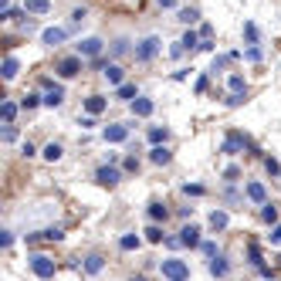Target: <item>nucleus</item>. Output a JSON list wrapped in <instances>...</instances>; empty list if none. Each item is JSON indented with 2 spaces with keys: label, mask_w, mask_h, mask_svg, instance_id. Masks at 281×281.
Returning a JSON list of instances; mask_svg holds the SVG:
<instances>
[{
  "label": "nucleus",
  "mask_w": 281,
  "mask_h": 281,
  "mask_svg": "<svg viewBox=\"0 0 281 281\" xmlns=\"http://www.w3.org/2000/svg\"><path fill=\"white\" fill-rule=\"evenodd\" d=\"M180 244H183V248H200V244H203V241H200V227L186 224L180 230Z\"/></svg>",
  "instance_id": "nucleus-5"
},
{
  "label": "nucleus",
  "mask_w": 281,
  "mask_h": 281,
  "mask_svg": "<svg viewBox=\"0 0 281 281\" xmlns=\"http://www.w3.org/2000/svg\"><path fill=\"white\" fill-rule=\"evenodd\" d=\"M244 146H248V139H244V135H237V132H230V135L224 139V146H220V153H227V156H234L237 149H244Z\"/></svg>",
  "instance_id": "nucleus-7"
},
{
  "label": "nucleus",
  "mask_w": 281,
  "mask_h": 281,
  "mask_svg": "<svg viewBox=\"0 0 281 281\" xmlns=\"http://www.w3.org/2000/svg\"><path fill=\"white\" fill-rule=\"evenodd\" d=\"M17 71H21V61H17V58H4V78L7 81L17 78Z\"/></svg>",
  "instance_id": "nucleus-18"
},
{
  "label": "nucleus",
  "mask_w": 281,
  "mask_h": 281,
  "mask_svg": "<svg viewBox=\"0 0 281 281\" xmlns=\"http://www.w3.org/2000/svg\"><path fill=\"white\" fill-rule=\"evenodd\" d=\"M264 166H268V173H281V166H278V163H274V159H271V156L264 159Z\"/></svg>",
  "instance_id": "nucleus-39"
},
{
  "label": "nucleus",
  "mask_w": 281,
  "mask_h": 281,
  "mask_svg": "<svg viewBox=\"0 0 281 281\" xmlns=\"http://www.w3.org/2000/svg\"><path fill=\"white\" fill-rule=\"evenodd\" d=\"M115 95H119L122 102H135V99H139V95H135V85H119V91H115Z\"/></svg>",
  "instance_id": "nucleus-25"
},
{
  "label": "nucleus",
  "mask_w": 281,
  "mask_h": 281,
  "mask_svg": "<svg viewBox=\"0 0 281 281\" xmlns=\"http://www.w3.org/2000/svg\"><path fill=\"white\" fill-rule=\"evenodd\" d=\"M51 0H24V14H48Z\"/></svg>",
  "instance_id": "nucleus-13"
},
{
  "label": "nucleus",
  "mask_w": 281,
  "mask_h": 281,
  "mask_svg": "<svg viewBox=\"0 0 281 281\" xmlns=\"http://www.w3.org/2000/svg\"><path fill=\"white\" fill-rule=\"evenodd\" d=\"M227 271H230V268H227L224 258H214V261H210V274H214V278H224Z\"/></svg>",
  "instance_id": "nucleus-23"
},
{
  "label": "nucleus",
  "mask_w": 281,
  "mask_h": 281,
  "mask_svg": "<svg viewBox=\"0 0 281 281\" xmlns=\"http://www.w3.org/2000/svg\"><path fill=\"white\" fill-rule=\"evenodd\" d=\"M132 281H146V278H132Z\"/></svg>",
  "instance_id": "nucleus-45"
},
{
  "label": "nucleus",
  "mask_w": 281,
  "mask_h": 281,
  "mask_svg": "<svg viewBox=\"0 0 281 281\" xmlns=\"http://www.w3.org/2000/svg\"><path fill=\"white\" fill-rule=\"evenodd\" d=\"M102 135H105V143H125L129 125H119V122H115V125H105V132H102Z\"/></svg>",
  "instance_id": "nucleus-8"
},
{
  "label": "nucleus",
  "mask_w": 281,
  "mask_h": 281,
  "mask_svg": "<svg viewBox=\"0 0 281 281\" xmlns=\"http://www.w3.org/2000/svg\"><path fill=\"white\" fill-rule=\"evenodd\" d=\"M31 271L37 274V278H55L58 264L48 258V254H34V258H31Z\"/></svg>",
  "instance_id": "nucleus-1"
},
{
  "label": "nucleus",
  "mask_w": 281,
  "mask_h": 281,
  "mask_svg": "<svg viewBox=\"0 0 281 281\" xmlns=\"http://www.w3.org/2000/svg\"><path fill=\"white\" fill-rule=\"evenodd\" d=\"M183 190L190 193V197H200V193H203V186H197V183H193V186H190V183H186V186H183Z\"/></svg>",
  "instance_id": "nucleus-38"
},
{
  "label": "nucleus",
  "mask_w": 281,
  "mask_h": 281,
  "mask_svg": "<svg viewBox=\"0 0 281 281\" xmlns=\"http://www.w3.org/2000/svg\"><path fill=\"white\" fill-rule=\"evenodd\" d=\"M153 109H156V102H153V99H135L132 102V115H139V119L153 115Z\"/></svg>",
  "instance_id": "nucleus-11"
},
{
  "label": "nucleus",
  "mask_w": 281,
  "mask_h": 281,
  "mask_svg": "<svg viewBox=\"0 0 281 281\" xmlns=\"http://www.w3.org/2000/svg\"><path fill=\"white\" fill-rule=\"evenodd\" d=\"M278 264H281V258H278Z\"/></svg>",
  "instance_id": "nucleus-46"
},
{
  "label": "nucleus",
  "mask_w": 281,
  "mask_h": 281,
  "mask_svg": "<svg viewBox=\"0 0 281 281\" xmlns=\"http://www.w3.org/2000/svg\"><path fill=\"white\" fill-rule=\"evenodd\" d=\"M200 251H203V254H207L210 261H214V258H220V251H217V244H214V241H203V244H200Z\"/></svg>",
  "instance_id": "nucleus-31"
},
{
  "label": "nucleus",
  "mask_w": 281,
  "mask_h": 281,
  "mask_svg": "<svg viewBox=\"0 0 281 281\" xmlns=\"http://www.w3.org/2000/svg\"><path fill=\"white\" fill-rule=\"evenodd\" d=\"M4 139H7V143H11V139H17V129H14V125H7V129H4Z\"/></svg>",
  "instance_id": "nucleus-42"
},
{
  "label": "nucleus",
  "mask_w": 281,
  "mask_h": 281,
  "mask_svg": "<svg viewBox=\"0 0 281 281\" xmlns=\"http://www.w3.org/2000/svg\"><path fill=\"white\" fill-rule=\"evenodd\" d=\"M41 41H44V44H61V41H65V27H48L44 34H41Z\"/></svg>",
  "instance_id": "nucleus-14"
},
{
  "label": "nucleus",
  "mask_w": 281,
  "mask_h": 281,
  "mask_svg": "<svg viewBox=\"0 0 281 281\" xmlns=\"http://www.w3.org/2000/svg\"><path fill=\"white\" fill-rule=\"evenodd\" d=\"M166 125H153V129H149V143H153V146H159V143H166Z\"/></svg>",
  "instance_id": "nucleus-20"
},
{
  "label": "nucleus",
  "mask_w": 281,
  "mask_h": 281,
  "mask_svg": "<svg viewBox=\"0 0 281 281\" xmlns=\"http://www.w3.org/2000/svg\"><path fill=\"white\" fill-rule=\"evenodd\" d=\"M244 34H248L251 48H254V41H258V27H254V24H244Z\"/></svg>",
  "instance_id": "nucleus-35"
},
{
  "label": "nucleus",
  "mask_w": 281,
  "mask_h": 281,
  "mask_svg": "<svg viewBox=\"0 0 281 281\" xmlns=\"http://www.w3.org/2000/svg\"><path fill=\"white\" fill-rule=\"evenodd\" d=\"M163 274H166L169 281H186L190 278V268H186L183 261H176V258H166L163 261Z\"/></svg>",
  "instance_id": "nucleus-2"
},
{
  "label": "nucleus",
  "mask_w": 281,
  "mask_h": 281,
  "mask_svg": "<svg viewBox=\"0 0 281 281\" xmlns=\"http://www.w3.org/2000/svg\"><path fill=\"white\" fill-rule=\"evenodd\" d=\"M149 159H153L156 166H166L173 156H169V149H166V146H153V149H149Z\"/></svg>",
  "instance_id": "nucleus-17"
},
{
  "label": "nucleus",
  "mask_w": 281,
  "mask_h": 281,
  "mask_svg": "<svg viewBox=\"0 0 281 281\" xmlns=\"http://www.w3.org/2000/svg\"><path fill=\"white\" fill-rule=\"evenodd\" d=\"M105 105H109V102L102 99V95H88V99H85V112L88 115H102L105 112Z\"/></svg>",
  "instance_id": "nucleus-12"
},
{
  "label": "nucleus",
  "mask_w": 281,
  "mask_h": 281,
  "mask_svg": "<svg viewBox=\"0 0 281 281\" xmlns=\"http://www.w3.org/2000/svg\"><path fill=\"white\" fill-rule=\"evenodd\" d=\"M61 102H65V88H61V85H55V88H48V95H44V105L58 109Z\"/></svg>",
  "instance_id": "nucleus-16"
},
{
  "label": "nucleus",
  "mask_w": 281,
  "mask_h": 281,
  "mask_svg": "<svg viewBox=\"0 0 281 281\" xmlns=\"http://www.w3.org/2000/svg\"><path fill=\"white\" fill-rule=\"evenodd\" d=\"M156 51H159V37H146L143 44L135 48V58H139V61H153Z\"/></svg>",
  "instance_id": "nucleus-4"
},
{
  "label": "nucleus",
  "mask_w": 281,
  "mask_h": 281,
  "mask_svg": "<svg viewBox=\"0 0 281 281\" xmlns=\"http://www.w3.org/2000/svg\"><path fill=\"white\" fill-rule=\"evenodd\" d=\"M261 217H264V224H274V220H278V207H274V203H264Z\"/></svg>",
  "instance_id": "nucleus-29"
},
{
  "label": "nucleus",
  "mask_w": 281,
  "mask_h": 281,
  "mask_svg": "<svg viewBox=\"0 0 281 281\" xmlns=\"http://www.w3.org/2000/svg\"><path fill=\"white\" fill-rule=\"evenodd\" d=\"M197 17H200V14L193 11V7H186V11H180V21H183V24H193V21H197Z\"/></svg>",
  "instance_id": "nucleus-33"
},
{
  "label": "nucleus",
  "mask_w": 281,
  "mask_h": 281,
  "mask_svg": "<svg viewBox=\"0 0 281 281\" xmlns=\"http://www.w3.org/2000/svg\"><path fill=\"white\" fill-rule=\"evenodd\" d=\"M0 244H4V248H11V244H14V234H11V230H0Z\"/></svg>",
  "instance_id": "nucleus-37"
},
{
  "label": "nucleus",
  "mask_w": 281,
  "mask_h": 281,
  "mask_svg": "<svg viewBox=\"0 0 281 281\" xmlns=\"http://www.w3.org/2000/svg\"><path fill=\"white\" fill-rule=\"evenodd\" d=\"M248 61H261V48H248Z\"/></svg>",
  "instance_id": "nucleus-40"
},
{
  "label": "nucleus",
  "mask_w": 281,
  "mask_h": 281,
  "mask_svg": "<svg viewBox=\"0 0 281 281\" xmlns=\"http://www.w3.org/2000/svg\"><path fill=\"white\" fill-rule=\"evenodd\" d=\"M146 237H149V241H153V244H159V241H163V230H159V227L153 224V227H149V230H146Z\"/></svg>",
  "instance_id": "nucleus-34"
},
{
  "label": "nucleus",
  "mask_w": 281,
  "mask_h": 281,
  "mask_svg": "<svg viewBox=\"0 0 281 281\" xmlns=\"http://www.w3.org/2000/svg\"><path fill=\"white\" fill-rule=\"evenodd\" d=\"M180 44H183V48H200V37H197L193 31H186V34H183V41H180Z\"/></svg>",
  "instance_id": "nucleus-32"
},
{
  "label": "nucleus",
  "mask_w": 281,
  "mask_h": 281,
  "mask_svg": "<svg viewBox=\"0 0 281 281\" xmlns=\"http://www.w3.org/2000/svg\"><path fill=\"white\" fill-rule=\"evenodd\" d=\"M125 169H129V173H135V169H139V163H135V156H129V159H125Z\"/></svg>",
  "instance_id": "nucleus-44"
},
{
  "label": "nucleus",
  "mask_w": 281,
  "mask_h": 281,
  "mask_svg": "<svg viewBox=\"0 0 281 281\" xmlns=\"http://www.w3.org/2000/svg\"><path fill=\"white\" fill-rule=\"evenodd\" d=\"M102 55V41L99 37H85L78 41V58H99Z\"/></svg>",
  "instance_id": "nucleus-6"
},
{
  "label": "nucleus",
  "mask_w": 281,
  "mask_h": 281,
  "mask_svg": "<svg viewBox=\"0 0 281 281\" xmlns=\"http://www.w3.org/2000/svg\"><path fill=\"white\" fill-rule=\"evenodd\" d=\"M227 85H230V95H244V91H248L244 75H230V78H227Z\"/></svg>",
  "instance_id": "nucleus-19"
},
{
  "label": "nucleus",
  "mask_w": 281,
  "mask_h": 281,
  "mask_svg": "<svg viewBox=\"0 0 281 281\" xmlns=\"http://www.w3.org/2000/svg\"><path fill=\"white\" fill-rule=\"evenodd\" d=\"M102 268H105V261H102L99 254H91V258H85V271H88V274H99Z\"/></svg>",
  "instance_id": "nucleus-22"
},
{
  "label": "nucleus",
  "mask_w": 281,
  "mask_h": 281,
  "mask_svg": "<svg viewBox=\"0 0 281 281\" xmlns=\"http://www.w3.org/2000/svg\"><path fill=\"white\" fill-rule=\"evenodd\" d=\"M149 217H153V220H166L169 210L163 207V203H149Z\"/></svg>",
  "instance_id": "nucleus-28"
},
{
  "label": "nucleus",
  "mask_w": 281,
  "mask_h": 281,
  "mask_svg": "<svg viewBox=\"0 0 281 281\" xmlns=\"http://www.w3.org/2000/svg\"><path fill=\"white\" fill-rule=\"evenodd\" d=\"M81 68H85V65H81L78 55H75V58H61V61H58V75H61V78H75Z\"/></svg>",
  "instance_id": "nucleus-3"
},
{
  "label": "nucleus",
  "mask_w": 281,
  "mask_h": 281,
  "mask_svg": "<svg viewBox=\"0 0 281 281\" xmlns=\"http://www.w3.org/2000/svg\"><path fill=\"white\" fill-rule=\"evenodd\" d=\"M41 102H44V99H37V95H24L21 105H24V109H34V105H41Z\"/></svg>",
  "instance_id": "nucleus-36"
},
{
  "label": "nucleus",
  "mask_w": 281,
  "mask_h": 281,
  "mask_svg": "<svg viewBox=\"0 0 281 281\" xmlns=\"http://www.w3.org/2000/svg\"><path fill=\"white\" fill-rule=\"evenodd\" d=\"M0 115H4V122L11 125L14 115H17V102H4V105H0Z\"/></svg>",
  "instance_id": "nucleus-24"
},
{
  "label": "nucleus",
  "mask_w": 281,
  "mask_h": 281,
  "mask_svg": "<svg viewBox=\"0 0 281 281\" xmlns=\"http://www.w3.org/2000/svg\"><path fill=\"white\" fill-rule=\"evenodd\" d=\"M95 180H99L102 186H115V183H119V169H115V166H99Z\"/></svg>",
  "instance_id": "nucleus-10"
},
{
  "label": "nucleus",
  "mask_w": 281,
  "mask_h": 281,
  "mask_svg": "<svg viewBox=\"0 0 281 281\" xmlns=\"http://www.w3.org/2000/svg\"><path fill=\"white\" fill-rule=\"evenodd\" d=\"M61 227H48V230H41V234H27V244H41V241H61Z\"/></svg>",
  "instance_id": "nucleus-9"
},
{
  "label": "nucleus",
  "mask_w": 281,
  "mask_h": 281,
  "mask_svg": "<svg viewBox=\"0 0 281 281\" xmlns=\"http://www.w3.org/2000/svg\"><path fill=\"white\" fill-rule=\"evenodd\" d=\"M210 227H214V230H224L227 227V214L224 210H214V214H210Z\"/></svg>",
  "instance_id": "nucleus-27"
},
{
  "label": "nucleus",
  "mask_w": 281,
  "mask_h": 281,
  "mask_svg": "<svg viewBox=\"0 0 281 281\" xmlns=\"http://www.w3.org/2000/svg\"><path fill=\"white\" fill-rule=\"evenodd\" d=\"M210 34H214V27H210V24H203V27H200V37H203V41H210Z\"/></svg>",
  "instance_id": "nucleus-41"
},
{
  "label": "nucleus",
  "mask_w": 281,
  "mask_h": 281,
  "mask_svg": "<svg viewBox=\"0 0 281 281\" xmlns=\"http://www.w3.org/2000/svg\"><path fill=\"white\" fill-rule=\"evenodd\" d=\"M44 159L48 163H58V159H61V146H58V143H48L44 146Z\"/></svg>",
  "instance_id": "nucleus-26"
},
{
  "label": "nucleus",
  "mask_w": 281,
  "mask_h": 281,
  "mask_svg": "<svg viewBox=\"0 0 281 281\" xmlns=\"http://www.w3.org/2000/svg\"><path fill=\"white\" fill-rule=\"evenodd\" d=\"M271 244H281V224L274 227V230H271Z\"/></svg>",
  "instance_id": "nucleus-43"
},
{
  "label": "nucleus",
  "mask_w": 281,
  "mask_h": 281,
  "mask_svg": "<svg viewBox=\"0 0 281 281\" xmlns=\"http://www.w3.org/2000/svg\"><path fill=\"white\" fill-rule=\"evenodd\" d=\"M248 197L254 203H268V190H264V183H248Z\"/></svg>",
  "instance_id": "nucleus-15"
},
{
  "label": "nucleus",
  "mask_w": 281,
  "mask_h": 281,
  "mask_svg": "<svg viewBox=\"0 0 281 281\" xmlns=\"http://www.w3.org/2000/svg\"><path fill=\"white\" fill-rule=\"evenodd\" d=\"M119 248H122V251H135V248H139V237H135V234H125L122 241H119Z\"/></svg>",
  "instance_id": "nucleus-30"
},
{
  "label": "nucleus",
  "mask_w": 281,
  "mask_h": 281,
  "mask_svg": "<svg viewBox=\"0 0 281 281\" xmlns=\"http://www.w3.org/2000/svg\"><path fill=\"white\" fill-rule=\"evenodd\" d=\"M105 78H109V85H122V68L119 65H105Z\"/></svg>",
  "instance_id": "nucleus-21"
}]
</instances>
